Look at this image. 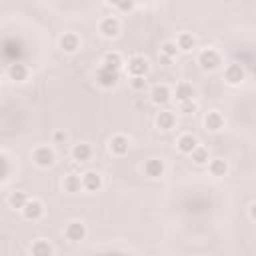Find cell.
Listing matches in <instances>:
<instances>
[{
  "instance_id": "cell-1",
  "label": "cell",
  "mask_w": 256,
  "mask_h": 256,
  "mask_svg": "<svg viewBox=\"0 0 256 256\" xmlns=\"http://www.w3.org/2000/svg\"><path fill=\"white\" fill-rule=\"evenodd\" d=\"M118 78H120V70L108 68V66H104V64H100L98 70H96V84L102 86V88H112V86H116Z\"/></svg>"
},
{
  "instance_id": "cell-2",
  "label": "cell",
  "mask_w": 256,
  "mask_h": 256,
  "mask_svg": "<svg viewBox=\"0 0 256 256\" xmlns=\"http://www.w3.org/2000/svg\"><path fill=\"white\" fill-rule=\"evenodd\" d=\"M198 64H200V68L204 72H212L222 64V58L214 48H206V50H202L198 54Z\"/></svg>"
},
{
  "instance_id": "cell-3",
  "label": "cell",
  "mask_w": 256,
  "mask_h": 256,
  "mask_svg": "<svg viewBox=\"0 0 256 256\" xmlns=\"http://www.w3.org/2000/svg\"><path fill=\"white\" fill-rule=\"evenodd\" d=\"M126 68H128L130 78H136V76H138V78H144L146 72H148V68H150V64H148V60H146L144 56H132V58L128 60Z\"/></svg>"
},
{
  "instance_id": "cell-4",
  "label": "cell",
  "mask_w": 256,
  "mask_h": 256,
  "mask_svg": "<svg viewBox=\"0 0 256 256\" xmlns=\"http://www.w3.org/2000/svg\"><path fill=\"white\" fill-rule=\"evenodd\" d=\"M32 160H34L36 166L48 168V166L54 164V150H52L50 146H38V148H34V152H32Z\"/></svg>"
},
{
  "instance_id": "cell-5",
  "label": "cell",
  "mask_w": 256,
  "mask_h": 256,
  "mask_svg": "<svg viewBox=\"0 0 256 256\" xmlns=\"http://www.w3.org/2000/svg\"><path fill=\"white\" fill-rule=\"evenodd\" d=\"M244 78H246V72H244V66H242V64L232 62V64H228V66L224 68V80H226L228 84L236 86V84H240Z\"/></svg>"
},
{
  "instance_id": "cell-6",
  "label": "cell",
  "mask_w": 256,
  "mask_h": 256,
  "mask_svg": "<svg viewBox=\"0 0 256 256\" xmlns=\"http://www.w3.org/2000/svg\"><path fill=\"white\" fill-rule=\"evenodd\" d=\"M98 30H100V34H102L104 38H116L118 32H120V22H118V18H114V16H106V18L100 22Z\"/></svg>"
},
{
  "instance_id": "cell-7",
  "label": "cell",
  "mask_w": 256,
  "mask_h": 256,
  "mask_svg": "<svg viewBox=\"0 0 256 256\" xmlns=\"http://www.w3.org/2000/svg\"><path fill=\"white\" fill-rule=\"evenodd\" d=\"M42 214H44V206H42V202H40V200H30V198H28V202H26L24 208H22V216H24L26 220H40Z\"/></svg>"
},
{
  "instance_id": "cell-8",
  "label": "cell",
  "mask_w": 256,
  "mask_h": 256,
  "mask_svg": "<svg viewBox=\"0 0 256 256\" xmlns=\"http://www.w3.org/2000/svg\"><path fill=\"white\" fill-rule=\"evenodd\" d=\"M128 150H130V140L124 134H116L110 138V152L114 156H124L128 154Z\"/></svg>"
},
{
  "instance_id": "cell-9",
  "label": "cell",
  "mask_w": 256,
  "mask_h": 256,
  "mask_svg": "<svg viewBox=\"0 0 256 256\" xmlns=\"http://www.w3.org/2000/svg\"><path fill=\"white\" fill-rule=\"evenodd\" d=\"M80 180H82V188L88 190V192H98L102 188V176L98 172H94V170L82 174Z\"/></svg>"
},
{
  "instance_id": "cell-10",
  "label": "cell",
  "mask_w": 256,
  "mask_h": 256,
  "mask_svg": "<svg viewBox=\"0 0 256 256\" xmlns=\"http://www.w3.org/2000/svg\"><path fill=\"white\" fill-rule=\"evenodd\" d=\"M64 232H66V238L72 240V242H80V240L86 238V226H84L80 220H72V222H68V226H66Z\"/></svg>"
},
{
  "instance_id": "cell-11",
  "label": "cell",
  "mask_w": 256,
  "mask_h": 256,
  "mask_svg": "<svg viewBox=\"0 0 256 256\" xmlns=\"http://www.w3.org/2000/svg\"><path fill=\"white\" fill-rule=\"evenodd\" d=\"M170 96H172V92H170V88L166 86V84H156L152 90H150V100L154 102V104H166L168 100H170Z\"/></svg>"
},
{
  "instance_id": "cell-12",
  "label": "cell",
  "mask_w": 256,
  "mask_h": 256,
  "mask_svg": "<svg viewBox=\"0 0 256 256\" xmlns=\"http://www.w3.org/2000/svg\"><path fill=\"white\" fill-rule=\"evenodd\" d=\"M70 154H72V160H76V162H88L92 158V146L86 144V142L74 144L72 150H70Z\"/></svg>"
},
{
  "instance_id": "cell-13",
  "label": "cell",
  "mask_w": 256,
  "mask_h": 256,
  "mask_svg": "<svg viewBox=\"0 0 256 256\" xmlns=\"http://www.w3.org/2000/svg\"><path fill=\"white\" fill-rule=\"evenodd\" d=\"M142 170H144V174H146L148 178H160V176L164 174V162L158 160V158H150V160L144 162Z\"/></svg>"
},
{
  "instance_id": "cell-14",
  "label": "cell",
  "mask_w": 256,
  "mask_h": 256,
  "mask_svg": "<svg viewBox=\"0 0 256 256\" xmlns=\"http://www.w3.org/2000/svg\"><path fill=\"white\" fill-rule=\"evenodd\" d=\"M60 48H62L64 52L72 54V52H76V50L80 48V38H78L74 32H64V34L60 36Z\"/></svg>"
},
{
  "instance_id": "cell-15",
  "label": "cell",
  "mask_w": 256,
  "mask_h": 256,
  "mask_svg": "<svg viewBox=\"0 0 256 256\" xmlns=\"http://www.w3.org/2000/svg\"><path fill=\"white\" fill-rule=\"evenodd\" d=\"M8 78L14 82H24L28 78V66L24 62H12L8 66Z\"/></svg>"
},
{
  "instance_id": "cell-16",
  "label": "cell",
  "mask_w": 256,
  "mask_h": 256,
  "mask_svg": "<svg viewBox=\"0 0 256 256\" xmlns=\"http://www.w3.org/2000/svg\"><path fill=\"white\" fill-rule=\"evenodd\" d=\"M204 126H206L210 132H218V130L224 126V116H222L218 110H210V112L204 116Z\"/></svg>"
},
{
  "instance_id": "cell-17",
  "label": "cell",
  "mask_w": 256,
  "mask_h": 256,
  "mask_svg": "<svg viewBox=\"0 0 256 256\" xmlns=\"http://www.w3.org/2000/svg\"><path fill=\"white\" fill-rule=\"evenodd\" d=\"M194 94H196V92H194L192 84H188V82H180V84L176 86V90H174V96H176V100H178L180 104L194 100Z\"/></svg>"
},
{
  "instance_id": "cell-18",
  "label": "cell",
  "mask_w": 256,
  "mask_h": 256,
  "mask_svg": "<svg viewBox=\"0 0 256 256\" xmlns=\"http://www.w3.org/2000/svg\"><path fill=\"white\" fill-rule=\"evenodd\" d=\"M174 124H176L174 112H170V110H160V112H158V116H156V126H158L160 130H172Z\"/></svg>"
},
{
  "instance_id": "cell-19",
  "label": "cell",
  "mask_w": 256,
  "mask_h": 256,
  "mask_svg": "<svg viewBox=\"0 0 256 256\" xmlns=\"http://www.w3.org/2000/svg\"><path fill=\"white\" fill-rule=\"evenodd\" d=\"M30 252H32V256H52V254H54V250H52L50 242H48V240H44V238L34 240V242H32V246H30Z\"/></svg>"
},
{
  "instance_id": "cell-20",
  "label": "cell",
  "mask_w": 256,
  "mask_h": 256,
  "mask_svg": "<svg viewBox=\"0 0 256 256\" xmlns=\"http://www.w3.org/2000/svg\"><path fill=\"white\" fill-rule=\"evenodd\" d=\"M176 46H178V50H182V52H190V50L196 48V38H194L190 32H182V34H178V38H176Z\"/></svg>"
},
{
  "instance_id": "cell-21",
  "label": "cell",
  "mask_w": 256,
  "mask_h": 256,
  "mask_svg": "<svg viewBox=\"0 0 256 256\" xmlns=\"http://www.w3.org/2000/svg\"><path fill=\"white\" fill-rule=\"evenodd\" d=\"M176 146H178V150H180V152H184V154H190V152H192V150L198 146V140H196L192 134H182V136L178 138Z\"/></svg>"
},
{
  "instance_id": "cell-22",
  "label": "cell",
  "mask_w": 256,
  "mask_h": 256,
  "mask_svg": "<svg viewBox=\"0 0 256 256\" xmlns=\"http://www.w3.org/2000/svg\"><path fill=\"white\" fill-rule=\"evenodd\" d=\"M208 170H210V174L212 176H226V172H228V162L226 160H222V158H216V160H210L208 162Z\"/></svg>"
},
{
  "instance_id": "cell-23",
  "label": "cell",
  "mask_w": 256,
  "mask_h": 256,
  "mask_svg": "<svg viewBox=\"0 0 256 256\" xmlns=\"http://www.w3.org/2000/svg\"><path fill=\"white\" fill-rule=\"evenodd\" d=\"M62 186H64L66 192H80L82 190V180H80L78 174H68V176H64Z\"/></svg>"
},
{
  "instance_id": "cell-24",
  "label": "cell",
  "mask_w": 256,
  "mask_h": 256,
  "mask_svg": "<svg viewBox=\"0 0 256 256\" xmlns=\"http://www.w3.org/2000/svg\"><path fill=\"white\" fill-rule=\"evenodd\" d=\"M178 46H176V42H172V40H166L164 44H162V48H160V54H162V58L166 60V62H170V60H174L176 56H178Z\"/></svg>"
},
{
  "instance_id": "cell-25",
  "label": "cell",
  "mask_w": 256,
  "mask_h": 256,
  "mask_svg": "<svg viewBox=\"0 0 256 256\" xmlns=\"http://www.w3.org/2000/svg\"><path fill=\"white\" fill-rule=\"evenodd\" d=\"M26 202H28V196H26V192H22V190L10 192V196H8V204H10V208H18V210H22Z\"/></svg>"
},
{
  "instance_id": "cell-26",
  "label": "cell",
  "mask_w": 256,
  "mask_h": 256,
  "mask_svg": "<svg viewBox=\"0 0 256 256\" xmlns=\"http://www.w3.org/2000/svg\"><path fill=\"white\" fill-rule=\"evenodd\" d=\"M102 64L108 66V68H114V70H120L122 68V56L118 52H106L104 58H102Z\"/></svg>"
},
{
  "instance_id": "cell-27",
  "label": "cell",
  "mask_w": 256,
  "mask_h": 256,
  "mask_svg": "<svg viewBox=\"0 0 256 256\" xmlns=\"http://www.w3.org/2000/svg\"><path fill=\"white\" fill-rule=\"evenodd\" d=\"M190 156H192L194 164H198V166H202V164H208V160H210V156H208V150H206L204 146H196V148L190 152Z\"/></svg>"
},
{
  "instance_id": "cell-28",
  "label": "cell",
  "mask_w": 256,
  "mask_h": 256,
  "mask_svg": "<svg viewBox=\"0 0 256 256\" xmlns=\"http://www.w3.org/2000/svg\"><path fill=\"white\" fill-rule=\"evenodd\" d=\"M8 174H10V164H8L6 156H2V154H0V182H2V180H6V178H8Z\"/></svg>"
},
{
  "instance_id": "cell-29",
  "label": "cell",
  "mask_w": 256,
  "mask_h": 256,
  "mask_svg": "<svg viewBox=\"0 0 256 256\" xmlns=\"http://www.w3.org/2000/svg\"><path fill=\"white\" fill-rule=\"evenodd\" d=\"M130 86H132V90H136V92H140V90H144L146 88V80L144 78H130Z\"/></svg>"
},
{
  "instance_id": "cell-30",
  "label": "cell",
  "mask_w": 256,
  "mask_h": 256,
  "mask_svg": "<svg viewBox=\"0 0 256 256\" xmlns=\"http://www.w3.org/2000/svg\"><path fill=\"white\" fill-rule=\"evenodd\" d=\"M180 110H182L184 114H192V112H196V102H194V100L184 102V104H180Z\"/></svg>"
},
{
  "instance_id": "cell-31",
  "label": "cell",
  "mask_w": 256,
  "mask_h": 256,
  "mask_svg": "<svg viewBox=\"0 0 256 256\" xmlns=\"http://www.w3.org/2000/svg\"><path fill=\"white\" fill-rule=\"evenodd\" d=\"M112 6L118 8V10H132V8H134L132 2H116V4H112Z\"/></svg>"
},
{
  "instance_id": "cell-32",
  "label": "cell",
  "mask_w": 256,
  "mask_h": 256,
  "mask_svg": "<svg viewBox=\"0 0 256 256\" xmlns=\"http://www.w3.org/2000/svg\"><path fill=\"white\" fill-rule=\"evenodd\" d=\"M68 138V134L64 132V130H58V132H54V142H64Z\"/></svg>"
},
{
  "instance_id": "cell-33",
  "label": "cell",
  "mask_w": 256,
  "mask_h": 256,
  "mask_svg": "<svg viewBox=\"0 0 256 256\" xmlns=\"http://www.w3.org/2000/svg\"><path fill=\"white\" fill-rule=\"evenodd\" d=\"M250 218H252V220H254V202H252V204H250Z\"/></svg>"
}]
</instances>
